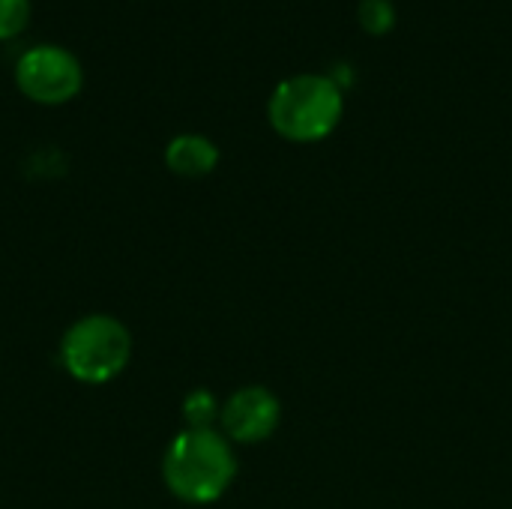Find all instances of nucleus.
<instances>
[{"label":"nucleus","mask_w":512,"mask_h":509,"mask_svg":"<svg viewBox=\"0 0 512 509\" xmlns=\"http://www.w3.org/2000/svg\"><path fill=\"white\" fill-rule=\"evenodd\" d=\"M237 477L231 441L216 429H183L171 438L162 456V480L183 504L219 501Z\"/></svg>","instance_id":"nucleus-1"},{"label":"nucleus","mask_w":512,"mask_h":509,"mask_svg":"<svg viewBox=\"0 0 512 509\" xmlns=\"http://www.w3.org/2000/svg\"><path fill=\"white\" fill-rule=\"evenodd\" d=\"M345 114V90L321 72H300L279 81L267 102L270 126L294 144L324 141Z\"/></svg>","instance_id":"nucleus-2"},{"label":"nucleus","mask_w":512,"mask_h":509,"mask_svg":"<svg viewBox=\"0 0 512 509\" xmlns=\"http://www.w3.org/2000/svg\"><path fill=\"white\" fill-rule=\"evenodd\" d=\"M132 357V336L114 315H84L60 339V363L81 384L114 381Z\"/></svg>","instance_id":"nucleus-3"},{"label":"nucleus","mask_w":512,"mask_h":509,"mask_svg":"<svg viewBox=\"0 0 512 509\" xmlns=\"http://www.w3.org/2000/svg\"><path fill=\"white\" fill-rule=\"evenodd\" d=\"M84 81L81 63L60 45H36L15 63L18 90L39 105H63L78 96Z\"/></svg>","instance_id":"nucleus-4"},{"label":"nucleus","mask_w":512,"mask_h":509,"mask_svg":"<svg viewBox=\"0 0 512 509\" xmlns=\"http://www.w3.org/2000/svg\"><path fill=\"white\" fill-rule=\"evenodd\" d=\"M282 420V405L267 387H240L222 405L219 423L228 441L237 444H261L267 441Z\"/></svg>","instance_id":"nucleus-5"},{"label":"nucleus","mask_w":512,"mask_h":509,"mask_svg":"<svg viewBox=\"0 0 512 509\" xmlns=\"http://www.w3.org/2000/svg\"><path fill=\"white\" fill-rule=\"evenodd\" d=\"M165 165L177 177H204L219 165V147L204 135H177L165 147Z\"/></svg>","instance_id":"nucleus-6"},{"label":"nucleus","mask_w":512,"mask_h":509,"mask_svg":"<svg viewBox=\"0 0 512 509\" xmlns=\"http://www.w3.org/2000/svg\"><path fill=\"white\" fill-rule=\"evenodd\" d=\"M222 408L216 402V396L204 387L192 390L186 399H183V420H186V429H213V423L219 420Z\"/></svg>","instance_id":"nucleus-7"},{"label":"nucleus","mask_w":512,"mask_h":509,"mask_svg":"<svg viewBox=\"0 0 512 509\" xmlns=\"http://www.w3.org/2000/svg\"><path fill=\"white\" fill-rule=\"evenodd\" d=\"M357 18L366 33L384 36L396 27V3L393 0H360Z\"/></svg>","instance_id":"nucleus-8"},{"label":"nucleus","mask_w":512,"mask_h":509,"mask_svg":"<svg viewBox=\"0 0 512 509\" xmlns=\"http://www.w3.org/2000/svg\"><path fill=\"white\" fill-rule=\"evenodd\" d=\"M30 21V0H0V39L18 36Z\"/></svg>","instance_id":"nucleus-9"}]
</instances>
